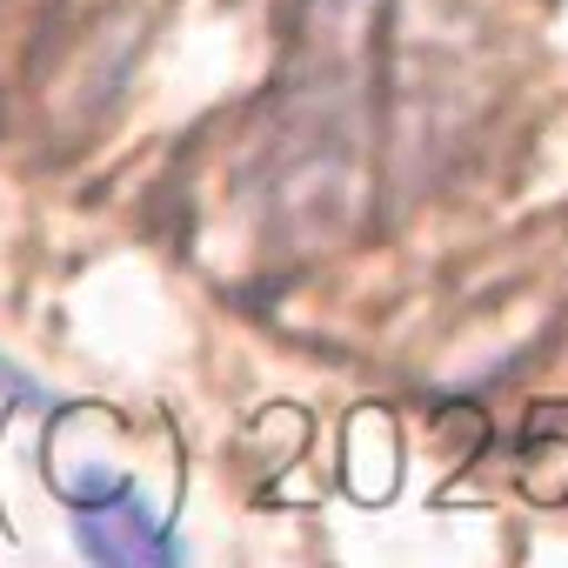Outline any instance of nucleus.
I'll use <instances>...</instances> for the list:
<instances>
[{
    "label": "nucleus",
    "mask_w": 568,
    "mask_h": 568,
    "mask_svg": "<svg viewBox=\"0 0 568 568\" xmlns=\"http://www.w3.org/2000/svg\"><path fill=\"white\" fill-rule=\"evenodd\" d=\"M61 501L74 508V548L88 561H108V568H174L181 561V541L168 528V515L114 468H74L61 475Z\"/></svg>",
    "instance_id": "obj_1"
}]
</instances>
